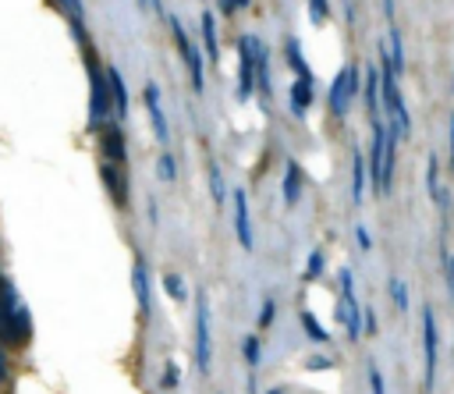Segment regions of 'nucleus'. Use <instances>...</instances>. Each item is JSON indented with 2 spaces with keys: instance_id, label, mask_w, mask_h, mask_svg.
Segmentation results:
<instances>
[{
  "instance_id": "obj_1",
  "label": "nucleus",
  "mask_w": 454,
  "mask_h": 394,
  "mask_svg": "<svg viewBox=\"0 0 454 394\" xmlns=\"http://www.w3.org/2000/svg\"><path fill=\"white\" fill-rule=\"evenodd\" d=\"M376 78H380L383 121L394 128V135H397V138H408V135H411V117H408V106H404V96H401V85H397V75H394V64H390V53H387V43H383V39H380Z\"/></svg>"
},
{
  "instance_id": "obj_2",
  "label": "nucleus",
  "mask_w": 454,
  "mask_h": 394,
  "mask_svg": "<svg viewBox=\"0 0 454 394\" xmlns=\"http://www.w3.org/2000/svg\"><path fill=\"white\" fill-rule=\"evenodd\" d=\"M85 57V75H89V131H99L103 124L114 121V103H110V82H106V64L96 60L92 46L82 50Z\"/></svg>"
},
{
  "instance_id": "obj_3",
  "label": "nucleus",
  "mask_w": 454,
  "mask_h": 394,
  "mask_svg": "<svg viewBox=\"0 0 454 394\" xmlns=\"http://www.w3.org/2000/svg\"><path fill=\"white\" fill-rule=\"evenodd\" d=\"M32 337V319H28V309L18 295V288L0 277V341L7 344H25Z\"/></svg>"
},
{
  "instance_id": "obj_4",
  "label": "nucleus",
  "mask_w": 454,
  "mask_h": 394,
  "mask_svg": "<svg viewBox=\"0 0 454 394\" xmlns=\"http://www.w3.org/2000/svg\"><path fill=\"white\" fill-rule=\"evenodd\" d=\"M358 89H362V71H358V64L340 67L337 78H333V85L326 89V106H330V117H333V121H344V117H348V106H351V99L358 96Z\"/></svg>"
},
{
  "instance_id": "obj_5",
  "label": "nucleus",
  "mask_w": 454,
  "mask_h": 394,
  "mask_svg": "<svg viewBox=\"0 0 454 394\" xmlns=\"http://www.w3.org/2000/svg\"><path fill=\"white\" fill-rule=\"evenodd\" d=\"M167 21H170V35H174V46H177V53H181V64H184V71H188V82H192V89H195V92H202V89H206L202 57H199L195 43L184 35V25H181V18H177V14H170Z\"/></svg>"
},
{
  "instance_id": "obj_6",
  "label": "nucleus",
  "mask_w": 454,
  "mask_h": 394,
  "mask_svg": "<svg viewBox=\"0 0 454 394\" xmlns=\"http://www.w3.org/2000/svg\"><path fill=\"white\" fill-rule=\"evenodd\" d=\"M195 366H199V373H209V366H213V334H209V298H206V291L195 295Z\"/></svg>"
},
{
  "instance_id": "obj_7",
  "label": "nucleus",
  "mask_w": 454,
  "mask_h": 394,
  "mask_svg": "<svg viewBox=\"0 0 454 394\" xmlns=\"http://www.w3.org/2000/svg\"><path fill=\"white\" fill-rule=\"evenodd\" d=\"M255 43H259V35H241L238 39V85H234V96L245 103V99H252V92H255Z\"/></svg>"
},
{
  "instance_id": "obj_8",
  "label": "nucleus",
  "mask_w": 454,
  "mask_h": 394,
  "mask_svg": "<svg viewBox=\"0 0 454 394\" xmlns=\"http://www.w3.org/2000/svg\"><path fill=\"white\" fill-rule=\"evenodd\" d=\"M436 348H440V334H436V316L433 309H422V355H426V390H436Z\"/></svg>"
},
{
  "instance_id": "obj_9",
  "label": "nucleus",
  "mask_w": 454,
  "mask_h": 394,
  "mask_svg": "<svg viewBox=\"0 0 454 394\" xmlns=\"http://www.w3.org/2000/svg\"><path fill=\"white\" fill-rule=\"evenodd\" d=\"M128 163H114V160H99V181L106 188V195L114 199L117 209L128 206Z\"/></svg>"
},
{
  "instance_id": "obj_10",
  "label": "nucleus",
  "mask_w": 454,
  "mask_h": 394,
  "mask_svg": "<svg viewBox=\"0 0 454 394\" xmlns=\"http://www.w3.org/2000/svg\"><path fill=\"white\" fill-rule=\"evenodd\" d=\"M142 103H145V114H149V124L156 131V142H170V124H167V114H163V103H160V85L156 82H145L142 89Z\"/></svg>"
},
{
  "instance_id": "obj_11",
  "label": "nucleus",
  "mask_w": 454,
  "mask_h": 394,
  "mask_svg": "<svg viewBox=\"0 0 454 394\" xmlns=\"http://www.w3.org/2000/svg\"><path fill=\"white\" fill-rule=\"evenodd\" d=\"M99 153H103V160L128 163V146H124V128H121V121H110V124L99 128Z\"/></svg>"
},
{
  "instance_id": "obj_12",
  "label": "nucleus",
  "mask_w": 454,
  "mask_h": 394,
  "mask_svg": "<svg viewBox=\"0 0 454 394\" xmlns=\"http://www.w3.org/2000/svg\"><path fill=\"white\" fill-rule=\"evenodd\" d=\"M337 319H340L348 341H358L362 337V305H358L355 291H340V298H337Z\"/></svg>"
},
{
  "instance_id": "obj_13",
  "label": "nucleus",
  "mask_w": 454,
  "mask_h": 394,
  "mask_svg": "<svg viewBox=\"0 0 454 394\" xmlns=\"http://www.w3.org/2000/svg\"><path fill=\"white\" fill-rule=\"evenodd\" d=\"M234 234H238V241H241V248H248L252 252V245H255V234H252V213H248V192L245 188H238L234 195Z\"/></svg>"
},
{
  "instance_id": "obj_14",
  "label": "nucleus",
  "mask_w": 454,
  "mask_h": 394,
  "mask_svg": "<svg viewBox=\"0 0 454 394\" xmlns=\"http://www.w3.org/2000/svg\"><path fill=\"white\" fill-rule=\"evenodd\" d=\"M372 124V149H369V167H365V174H369V181H372V188L383 195V124L387 121H369Z\"/></svg>"
},
{
  "instance_id": "obj_15",
  "label": "nucleus",
  "mask_w": 454,
  "mask_h": 394,
  "mask_svg": "<svg viewBox=\"0 0 454 394\" xmlns=\"http://www.w3.org/2000/svg\"><path fill=\"white\" fill-rule=\"evenodd\" d=\"M312 96H316V78L312 75H294V82H291V114L305 117V110L312 106Z\"/></svg>"
},
{
  "instance_id": "obj_16",
  "label": "nucleus",
  "mask_w": 454,
  "mask_h": 394,
  "mask_svg": "<svg viewBox=\"0 0 454 394\" xmlns=\"http://www.w3.org/2000/svg\"><path fill=\"white\" fill-rule=\"evenodd\" d=\"M106 82H110V103H114V121H128V85H124V75L106 64Z\"/></svg>"
},
{
  "instance_id": "obj_17",
  "label": "nucleus",
  "mask_w": 454,
  "mask_h": 394,
  "mask_svg": "<svg viewBox=\"0 0 454 394\" xmlns=\"http://www.w3.org/2000/svg\"><path fill=\"white\" fill-rule=\"evenodd\" d=\"M131 288H135V298H138V312L149 316V309H153V298H149L153 284H149V266H145L142 256H138L135 266H131Z\"/></svg>"
},
{
  "instance_id": "obj_18",
  "label": "nucleus",
  "mask_w": 454,
  "mask_h": 394,
  "mask_svg": "<svg viewBox=\"0 0 454 394\" xmlns=\"http://www.w3.org/2000/svg\"><path fill=\"white\" fill-rule=\"evenodd\" d=\"M255 89L262 92V99H270V96H273V75H270V50H266V43H262V39L255 43Z\"/></svg>"
},
{
  "instance_id": "obj_19",
  "label": "nucleus",
  "mask_w": 454,
  "mask_h": 394,
  "mask_svg": "<svg viewBox=\"0 0 454 394\" xmlns=\"http://www.w3.org/2000/svg\"><path fill=\"white\" fill-rule=\"evenodd\" d=\"M397 135H394V128L390 124H383V195L390 192V185H394V163H397Z\"/></svg>"
},
{
  "instance_id": "obj_20",
  "label": "nucleus",
  "mask_w": 454,
  "mask_h": 394,
  "mask_svg": "<svg viewBox=\"0 0 454 394\" xmlns=\"http://www.w3.org/2000/svg\"><path fill=\"white\" fill-rule=\"evenodd\" d=\"M280 192H284V206L287 209L298 206V199H301V167H298V160H287L284 163V185H280Z\"/></svg>"
},
{
  "instance_id": "obj_21",
  "label": "nucleus",
  "mask_w": 454,
  "mask_h": 394,
  "mask_svg": "<svg viewBox=\"0 0 454 394\" xmlns=\"http://www.w3.org/2000/svg\"><path fill=\"white\" fill-rule=\"evenodd\" d=\"M199 25H202V43H206V60L216 67V64H220V35H216V18H213V11H202Z\"/></svg>"
},
{
  "instance_id": "obj_22",
  "label": "nucleus",
  "mask_w": 454,
  "mask_h": 394,
  "mask_svg": "<svg viewBox=\"0 0 454 394\" xmlns=\"http://www.w3.org/2000/svg\"><path fill=\"white\" fill-rule=\"evenodd\" d=\"M426 188H429V199L447 213V192L440 185V160H436V153L426 156Z\"/></svg>"
},
{
  "instance_id": "obj_23",
  "label": "nucleus",
  "mask_w": 454,
  "mask_h": 394,
  "mask_svg": "<svg viewBox=\"0 0 454 394\" xmlns=\"http://www.w3.org/2000/svg\"><path fill=\"white\" fill-rule=\"evenodd\" d=\"M362 103H365V110H369V121H376L380 117V78H376V67H369L365 75H362Z\"/></svg>"
},
{
  "instance_id": "obj_24",
  "label": "nucleus",
  "mask_w": 454,
  "mask_h": 394,
  "mask_svg": "<svg viewBox=\"0 0 454 394\" xmlns=\"http://www.w3.org/2000/svg\"><path fill=\"white\" fill-rule=\"evenodd\" d=\"M387 53H390L394 75H401V71H404V39H401L397 18H394V21H387Z\"/></svg>"
},
{
  "instance_id": "obj_25",
  "label": "nucleus",
  "mask_w": 454,
  "mask_h": 394,
  "mask_svg": "<svg viewBox=\"0 0 454 394\" xmlns=\"http://www.w3.org/2000/svg\"><path fill=\"white\" fill-rule=\"evenodd\" d=\"M365 177H369V174H365V160L355 153V156H351V202H355V206H362V195H365Z\"/></svg>"
},
{
  "instance_id": "obj_26",
  "label": "nucleus",
  "mask_w": 454,
  "mask_h": 394,
  "mask_svg": "<svg viewBox=\"0 0 454 394\" xmlns=\"http://www.w3.org/2000/svg\"><path fill=\"white\" fill-rule=\"evenodd\" d=\"M284 50H287V64H291V71L294 75H312V67L305 64V57H301V43L291 35L287 43H284Z\"/></svg>"
},
{
  "instance_id": "obj_27",
  "label": "nucleus",
  "mask_w": 454,
  "mask_h": 394,
  "mask_svg": "<svg viewBox=\"0 0 454 394\" xmlns=\"http://www.w3.org/2000/svg\"><path fill=\"white\" fill-rule=\"evenodd\" d=\"M209 195H213V206L227 202V181H223V170L216 163H209Z\"/></svg>"
},
{
  "instance_id": "obj_28",
  "label": "nucleus",
  "mask_w": 454,
  "mask_h": 394,
  "mask_svg": "<svg viewBox=\"0 0 454 394\" xmlns=\"http://www.w3.org/2000/svg\"><path fill=\"white\" fill-rule=\"evenodd\" d=\"M163 291H167L174 302H181V305L188 302V284H184V277H177V273H167V277H163Z\"/></svg>"
},
{
  "instance_id": "obj_29",
  "label": "nucleus",
  "mask_w": 454,
  "mask_h": 394,
  "mask_svg": "<svg viewBox=\"0 0 454 394\" xmlns=\"http://www.w3.org/2000/svg\"><path fill=\"white\" fill-rule=\"evenodd\" d=\"M156 177H160V181H174V177H177V160H174L167 149L156 156Z\"/></svg>"
},
{
  "instance_id": "obj_30",
  "label": "nucleus",
  "mask_w": 454,
  "mask_h": 394,
  "mask_svg": "<svg viewBox=\"0 0 454 394\" xmlns=\"http://www.w3.org/2000/svg\"><path fill=\"white\" fill-rule=\"evenodd\" d=\"M390 298H394L397 312H408V309H411V298H408V284H404L401 277H394V280H390Z\"/></svg>"
},
{
  "instance_id": "obj_31",
  "label": "nucleus",
  "mask_w": 454,
  "mask_h": 394,
  "mask_svg": "<svg viewBox=\"0 0 454 394\" xmlns=\"http://www.w3.org/2000/svg\"><path fill=\"white\" fill-rule=\"evenodd\" d=\"M298 319H301V327H305V334H309L312 341H330V334H326V330L316 323V316H312L309 309H301V312H298Z\"/></svg>"
},
{
  "instance_id": "obj_32",
  "label": "nucleus",
  "mask_w": 454,
  "mask_h": 394,
  "mask_svg": "<svg viewBox=\"0 0 454 394\" xmlns=\"http://www.w3.org/2000/svg\"><path fill=\"white\" fill-rule=\"evenodd\" d=\"M323 266H326L323 248H312V252H309V266H305V280H316V277L323 273Z\"/></svg>"
},
{
  "instance_id": "obj_33",
  "label": "nucleus",
  "mask_w": 454,
  "mask_h": 394,
  "mask_svg": "<svg viewBox=\"0 0 454 394\" xmlns=\"http://www.w3.org/2000/svg\"><path fill=\"white\" fill-rule=\"evenodd\" d=\"M241 344H245V362H248V369H255V366H259V337L248 334Z\"/></svg>"
},
{
  "instance_id": "obj_34",
  "label": "nucleus",
  "mask_w": 454,
  "mask_h": 394,
  "mask_svg": "<svg viewBox=\"0 0 454 394\" xmlns=\"http://www.w3.org/2000/svg\"><path fill=\"white\" fill-rule=\"evenodd\" d=\"M309 18H312L316 25H323V21L330 18V0H309Z\"/></svg>"
},
{
  "instance_id": "obj_35",
  "label": "nucleus",
  "mask_w": 454,
  "mask_h": 394,
  "mask_svg": "<svg viewBox=\"0 0 454 394\" xmlns=\"http://www.w3.org/2000/svg\"><path fill=\"white\" fill-rule=\"evenodd\" d=\"M277 319V302L273 298H262V309H259V327H273Z\"/></svg>"
},
{
  "instance_id": "obj_36",
  "label": "nucleus",
  "mask_w": 454,
  "mask_h": 394,
  "mask_svg": "<svg viewBox=\"0 0 454 394\" xmlns=\"http://www.w3.org/2000/svg\"><path fill=\"white\" fill-rule=\"evenodd\" d=\"M369 390H372V394H387V387H383V373H380L372 362H369Z\"/></svg>"
},
{
  "instance_id": "obj_37",
  "label": "nucleus",
  "mask_w": 454,
  "mask_h": 394,
  "mask_svg": "<svg viewBox=\"0 0 454 394\" xmlns=\"http://www.w3.org/2000/svg\"><path fill=\"white\" fill-rule=\"evenodd\" d=\"M252 0H220L216 7H220V14H234V11H241V7H248Z\"/></svg>"
},
{
  "instance_id": "obj_38",
  "label": "nucleus",
  "mask_w": 454,
  "mask_h": 394,
  "mask_svg": "<svg viewBox=\"0 0 454 394\" xmlns=\"http://www.w3.org/2000/svg\"><path fill=\"white\" fill-rule=\"evenodd\" d=\"M305 366H309L312 373H319V369H330V355H312V359H305Z\"/></svg>"
},
{
  "instance_id": "obj_39",
  "label": "nucleus",
  "mask_w": 454,
  "mask_h": 394,
  "mask_svg": "<svg viewBox=\"0 0 454 394\" xmlns=\"http://www.w3.org/2000/svg\"><path fill=\"white\" fill-rule=\"evenodd\" d=\"M440 256H443V273H447V280H450V295H454V256H450L447 248H443Z\"/></svg>"
},
{
  "instance_id": "obj_40",
  "label": "nucleus",
  "mask_w": 454,
  "mask_h": 394,
  "mask_svg": "<svg viewBox=\"0 0 454 394\" xmlns=\"http://www.w3.org/2000/svg\"><path fill=\"white\" fill-rule=\"evenodd\" d=\"M177 383V362H167V373H163V387H174Z\"/></svg>"
},
{
  "instance_id": "obj_41",
  "label": "nucleus",
  "mask_w": 454,
  "mask_h": 394,
  "mask_svg": "<svg viewBox=\"0 0 454 394\" xmlns=\"http://www.w3.org/2000/svg\"><path fill=\"white\" fill-rule=\"evenodd\" d=\"M355 238H358V245H362V248L369 252V245H372V241H369V231H365L362 224H355Z\"/></svg>"
},
{
  "instance_id": "obj_42",
  "label": "nucleus",
  "mask_w": 454,
  "mask_h": 394,
  "mask_svg": "<svg viewBox=\"0 0 454 394\" xmlns=\"http://www.w3.org/2000/svg\"><path fill=\"white\" fill-rule=\"evenodd\" d=\"M11 376V362H7V355H4V348H0V383Z\"/></svg>"
},
{
  "instance_id": "obj_43",
  "label": "nucleus",
  "mask_w": 454,
  "mask_h": 394,
  "mask_svg": "<svg viewBox=\"0 0 454 394\" xmlns=\"http://www.w3.org/2000/svg\"><path fill=\"white\" fill-rule=\"evenodd\" d=\"M156 220H160V213H156V202H153V199H149V224H153V227H156Z\"/></svg>"
},
{
  "instance_id": "obj_44",
  "label": "nucleus",
  "mask_w": 454,
  "mask_h": 394,
  "mask_svg": "<svg viewBox=\"0 0 454 394\" xmlns=\"http://www.w3.org/2000/svg\"><path fill=\"white\" fill-rule=\"evenodd\" d=\"M450 174H454V117H450Z\"/></svg>"
},
{
  "instance_id": "obj_45",
  "label": "nucleus",
  "mask_w": 454,
  "mask_h": 394,
  "mask_svg": "<svg viewBox=\"0 0 454 394\" xmlns=\"http://www.w3.org/2000/svg\"><path fill=\"white\" fill-rule=\"evenodd\" d=\"M344 4H348V18H351V14H355V11H351V0H344Z\"/></svg>"
},
{
  "instance_id": "obj_46",
  "label": "nucleus",
  "mask_w": 454,
  "mask_h": 394,
  "mask_svg": "<svg viewBox=\"0 0 454 394\" xmlns=\"http://www.w3.org/2000/svg\"><path fill=\"white\" fill-rule=\"evenodd\" d=\"M266 394H280V390H277V387H273V390H266Z\"/></svg>"
}]
</instances>
